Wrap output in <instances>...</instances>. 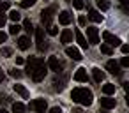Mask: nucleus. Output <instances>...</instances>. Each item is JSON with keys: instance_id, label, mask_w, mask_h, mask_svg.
I'll list each match as a JSON object with an SVG mask.
<instances>
[{"instance_id": "6e6552de", "label": "nucleus", "mask_w": 129, "mask_h": 113, "mask_svg": "<svg viewBox=\"0 0 129 113\" xmlns=\"http://www.w3.org/2000/svg\"><path fill=\"white\" fill-rule=\"evenodd\" d=\"M43 64H44V60H43V58H37V57H34V58H28V60H27V74L30 76V72H32L36 67L43 65Z\"/></svg>"}, {"instance_id": "4c0bfd02", "label": "nucleus", "mask_w": 129, "mask_h": 113, "mask_svg": "<svg viewBox=\"0 0 129 113\" xmlns=\"http://www.w3.org/2000/svg\"><path fill=\"white\" fill-rule=\"evenodd\" d=\"M48 113H62V109H60L58 106H53L51 109H48Z\"/></svg>"}, {"instance_id": "a18cd8bd", "label": "nucleus", "mask_w": 129, "mask_h": 113, "mask_svg": "<svg viewBox=\"0 0 129 113\" xmlns=\"http://www.w3.org/2000/svg\"><path fill=\"white\" fill-rule=\"evenodd\" d=\"M0 113H7V111H6V109H0Z\"/></svg>"}, {"instance_id": "4be33fe9", "label": "nucleus", "mask_w": 129, "mask_h": 113, "mask_svg": "<svg viewBox=\"0 0 129 113\" xmlns=\"http://www.w3.org/2000/svg\"><path fill=\"white\" fill-rule=\"evenodd\" d=\"M103 94H106V95L115 94V85H113V83H106V85L103 87Z\"/></svg>"}, {"instance_id": "c756f323", "label": "nucleus", "mask_w": 129, "mask_h": 113, "mask_svg": "<svg viewBox=\"0 0 129 113\" xmlns=\"http://www.w3.org/2000/svg\"><path fill=\"white\" fill-rule=\"evenodd\" d=\"M36 2H37V0H21V7H23V9H27V7H32Z\"/></svg>"}, {"instance_id": "2eb2a0df", "label": "nucleus", "mask_w": 129, "mask_h": 113, "mask_svg": "<svg viewBox=\"0 0 129 113\" xmlns=\"http://www.w3.org/2000/svg\"><path fill=\"white\" fill-rule=\"evenodd\" d=\"M60 41H62L64 44L71 43V41H73V30H69V28H64V30H62V34H60Z\"/></svg>"}, {"instance_id": "9d476101", "label": "nucleus", "mask_w": 129, "mask_h": 113, "mask_svg": "<svg viewBox=\"0 0 129 113\" xmlns=\"http://www.w3.org/2000/svg\"><path fill=\"white\" fill-rule=\"evenodd\" d=\"M106 69H108L111 74H115V76H120V74H122V71H120V65H118L115 60H108V62H106Z\"/></svg>"}, {"instance_id": "a19ab883", "label": "nucleus", "mask_w": 129, "mask_h": 113, "mask_svg": "<svg viewBox=\"0 0 129 113\" xmlns=\"http://www.w3.org/2000/svg\"><path fill=\"white\" fill-rule=\"evenodd\" d=\"M4 25H6V16H4V14H0V28H2Z\"/></svg>"}, {"instance_id": "e433bc0d", "label": "nucleus", "mask_w": 129, "mask_h": 113, "mask_svg": "<svg viewBox=\"0 0 129 113\" xmlns=\"http://www.w3.org/2000/svg\"><path fill=\"white\" fill-rule=\"evenodd\" d=\"M118 65H122V67H127V65H129V58H127V57H124V58L120 60V64H118Z\"/></svg>"}, {"instance_id": "412c9836", "label": "nucleus", "mask_w": 129, "mask_h": 113, "mask_svg": "<svg viewBox=\"0 0 129 113\" xmlns=\"http://www.w3.org/2000/svg\"><path fill=\"white\" fill-rule=\"evenodd\" d=\"M25 104L23 102H13V113H25Z\"/></svg>"}, {"instance_id": "2f4dec72", "label": "nucleus", "mask_w": 129, "mask_h": 113, "mask_svg": "<svg viewBox=\"0 0 129 113\" xmlns=\"http://www.w3.org/2000/svg\"><path fill=\"white\" fill-rule=\"evenodd\" d=\"M48 34H50V35H57V34H58V28L51 25V27H48Z\"/></svg>"}, {"instance_id": "473e14b6", "label": "nucleus", "mask_w": 129, "mask_h": 113, "mask_svg": "<svg viewBox=\"0 0 129 113\" xmlns=\"http://www.w3.org/2000/svg\"><path fill=\"white\" fill-rule=\"evenodd\" d=\"M9 74H11L13 78H21V72H20V71H16V69H11V71H9Z\"/></svg>"}, {"instance_id": "5701e85b", "label": "nucleus", "mask_w": 129, "mask_h": 113, "mask_svg": "<svg viewBox=\"0 0 129 113\" xmlns=\"http://www.w3.org/2000/svg\"><path fill=\"white\" fill-rule=\"evenodd\" d=\"M95 2H97V7L101 11H108L110 9V2H108V0H95Z\"/></svg>"}, {"instance_id": "1a4fd4ad", "label": "nucleus", "mask_w": 129, "mask_h": 113, "mask_svg": "<svg viewBox=\"0 0 129 113\" xmlns=\"http://www.w3.org/2000/svg\"><path fill=\"white\" fill-rule=\"evenodd\" d=\"M66 55H67V57H71V58H73V60H76V62H78V60H81V53H80V50H78V48H74V46H67V48H66Z\"/></svg>"}, {"instance_id": "6ab92c4d", "label": "nucleus", "mask_w": 129, "mask_h": 113, "mask_svg": "<svg viewBox=\"0 0 129 113\" xmlns=\"http://www.w3.org/2000/svg\"><path fill=\"white\" fill-rule=\"evenodd\" d=\"M13 88H14V92H16V94H20V95H21L23 99H28V97H30L28 90H27V88H25L23 85H14Z\"/></svg>"}, {"instance_id": "c03bdc74", "label": "nucleus", "mask_w": 129, "mask_h": 113, "mask_svg": "<svg viewBox=\"0 0 129 113\" xmlns=\"http://www.w3.org/2000/svg\"><path fill=\"white\" fill-rule=\"evenodd\" d=\"M101 113H110V109H101Z\"/></svg>"}, {"instance_id": "bb28decb", "label": "nucleus", "mask_w": 129, "mask_h": 113, "mask_svg": "<svg viewBox=\"0 0 129 113\" xmlns=\"http://www.w3.org/2000/svg\"><path fill=\"white\" fill-rule=\"evenodd\" d=\"M20 18H21V14H20L18 11H9V20H13L14 23H16V21H18Z\"/></svg>"}, {"instance_id": "b1692460", "label": "nucleus", "mask_w": 129, "mask_h": 113, "mask_svg": "<svg viewBox=\"0 0 129 113\" xmlns=\"http://www.w3.org/2000/svg\"><path fill=\"white\" fill-rule=\"evenodd\" d=\"M23 30H25V32H28V34H32V32H34V25H32V21H30V20H25V21H23Z\"/></svg>"}, {"instance_id": "f3484780", "label": "nucleus", "mask_w": 129, "mask_h": 113, "mask_svg": "<svg viewBox=\"0 0 129 113\" xmlns=\"http://www.w3.org/2000/svg\"><path fill=\"white\" fill-rule=\"evenodd\" d=\"M88 18H90L92 21H95V23H101V21H103V14H101L99 11H95V9H90V11H88Z\"/></svg>"}, {"instance_id": "9b49d317", "label": "nucleus", "mask_w": 129, "mask_h": 113, "mask_svg": "<svg viewBox=\"0 0 129 113\" xmlns=\"http://www.w3.org/2000/svg\"><path fill=\"white\" fill-rule=\"evenodd\" d=\"M71 21H73V16H71L69 11H62V13L58 14V23H60V25L66 27V25H69Z\"/></svg>"}, {"instance_id": "4468645a", "label": "nucleus", "mask_w": 129, "mask_h": 113, "mask_svg": "<svg viewBox=\"0 0 129 113\" xmlns=\"http://www.w3.org/2000/svg\"><path fill=\"white\" fill-rule=\"evenodd\" d=\"M115 104H117V101L111 99V97L101 99V108H103V109H111V108H115Z\"/></svg>"}, {"instance_id": "f8f14e48", "label": "nucleus", "mask_w": 129, "mask_h": 113, "mask_svg": "<svg viewBox=\"0 0 129 113\" xmlns=\"http://www.w3.org/2000/svg\"><path fill=\"white\" fill-rule=\"evenodd\" d=\"M74 80L76 81H80V83H87L88 81V76H87V69H83V67H80L76 72H74Z\"/></svg>"}, {"instance_id": "a878e982", "label": "nucleus", "mask_w": 129, "mask_h": 113, "mask_svg": "<svg viewBox=\"0 0 129 113\" xmlns=\"http://www.w3.org/2000/svg\"><path fill=\"white\" fill-rule=\"evenodd\" d=\"M71 2H73V7L78 9V11H81V9L85 7V2H83V0H71Z\"/></svg>"}, {"instance_id": "f03ea898", "label": "nucleus", "mask_w": 129, "mask_h": 113, "mask_svg": "<svg viewBox=\"0 0 129 113\" xmlns=\"http://www.w3.org/2000/svg\"><path fill=\"white\" fill-rule=\"evenodd\" d=\"M55 7L51 6V7H46V9H43L41 11V21H43V25L44 27H51V21H53V16H55Z\"/></svg>"}, {"instance_id": "c85d7f7f", "label": "nucleus", "mask_w": 129, "mask_h": 113, "mask_svg": "<svg viewBox=\"0 0 129 113\" xmlns=\"http://www.w3.org/2000/svg\"><path fill=\"white\" fill-rule=\"evenodd\" d=\"M101 53H104V55H113V50H111V46H108V44H101Z\"/></svg>"}, {"instance_id": "7c9ffc66", "label": "nucleus", "mask_w": 129, "mask_h": 113, "mask_svg": "<svg viewBox=\"0 0 129 113\" xmlns=\"http://www.w3.org/2000/svg\"><path fill=\"white\" fill-rule=\"evenodd\" d=\"M11 55H13L11 48H2V50H0V57H11Z\"/></svg>"}, {"instance_id": "72a5a7b5", "label": "nucleus", "mask_w": 129, "mask_h": 113, "mask_svg": "<svg viewBox=\"0 0 129 113\" xmlns=\"http://www.w3.org/2000/svg\"><path fill=\"white\" fill-rule=\"evenodd\" d=\"M7 9H9V4H7V2H4V4H0V14H4V13H6Z\"/></svg>"}, {"instance_id": "dca6fc26", "label": "nucleus", "mask_w": 129, "mask_h": 113, "mask_svg": "<svg viewBox=\"0 0 129 113\" xmlns=\"http://www.w3.org/2000/svg\"><path fill=\"white\" fill-rule=\"evenodd\" d=\"M74 37H76V43H78L83 50H87V48H88V43H87V39L83 37V34H81L80 30H76V32H74Z\"/></svg>"}, {"instance_id": "7ed1b4c3", "label": "nucleus", "mask_w": 129, "mask_h": 113, "mask_svg": "<svg viewBox=\"0 0 129 113\" xmlns=\"http://www.w3.org/2000/svg\"><path fill=\"white\" fill-rule=\"evenodd\" d=\"M46 69H48V67H46V64H43V65H39V67H36V69L30 72V78H32L36 83L43 81V80H44V76H46V72H48Z\"/></svg>"}, {"instance_id": "58836bf2", "label": "nucleus", "mask_w": 129, "mask_h": 113, "mask_svg": "<svg viewBox=\"0 0 129 113\" xmlns=\"http://www.w3.org/2000/svg\"><path fill=\"white\" fill-rule=\"evenodd\" d=\"M120 50H122V53H124V55H127V53H129V46H127V44H122V46H120Z\"/></svg>"}, {"instance_id": "20e7f679", "label": "nucleus", "mask_w": 129, "mask_h": 113, "mask_svg": "<svg viewBox=\"0 0 129 113\" xmlns=\"http://www.w3.org/2000/svg\"><path fill=\"white\" fill-rule=\"evenodd\" d=\"M36 32V43H37V50L39 51H44L46 50V41H44V28H34Z\"/></svg>"}, {"instance_id": "aec40b11", "label": "nucleus", "mask_w": 129, "mask_h": 113, "mask_svg": "<svg viewBox=\"0 0 129 113\" xmlns=\"http://www.w3.org/2000/svg\"><path fill=\"white\" fill-rule=\"evenodd\" d=\"M18 48H20V50H28V48H30V39H28L27 35L20 37V39H18Z\"/></svg>"}, {"instance_id": "79ce46f5", "label": "nucleus", "mask_w": 129, "mask_h": 113, "mask_svg": "<svg viewBox=\"0 0 129 113\" xmlns=\"http://www.w3.org/2000/svg\"><path fill=\"white\" fill-rule=\"evenodd\" d=\"M120 4L124 6V9L127 11V7H129V0H120Z\"/></svg>"}, {"instance_id": "393cba45", "label": "nucleus", "mask_w": 129, "mask_h": 113, "mask_svg": "<svg viewBox=\"0 0 129 113\" xmlns=\"http://www.w3.org/2000/svg\"><path fill=\"white\" fill-rule=\"evenodd\" d=\"M53 90L62 92V90H64V81H62V80H53Z\"/></svg>"}, {"instance_id": "0eeeda50", "label": "nucleus", "mask_w": 129, "mask_h": 113, "mask_svg": "<svg viewBox=\"0 0 129 113\" xmlns=\"http://www.w3.org/2000/svg\"><path fill=\"white\" fill-rule=\"evenodd\" d=\"M103 39H104V43L108 44V46H118L122 41L117 37V35H113L111 32H103Z\"/></svg>"}, {"instance_id": "37998d69", "label": "nucleus", "mask_w": 129, "mask_h": 113, "mask_svg": "<svg viewBox=\"0 0 129 113\" xmlns=\"http://www.w3.org/2000/svg\"><path fill=\"white\" fill-rule=\"evenodd\" d=\"M4 78H6V74H4V71H2V69H0V83L4 81Z\"/></svg>"}, {"instance_id": "a211bd4d", "label": "nucleus", "mask_w": 129, "mask_h": 113, "mask_svg": "<svg viewBox=\"0 0 129 113\" xmlns=\"http://www.w3.org/2000/svg\"><path fill=\"white\" fill-rule=\"evenodd\" d=\"M92 76H94V81H95V83H101V81L104 80V72H103L99 67H94V69H92Z\"/></svg>"}, {"instance_id": "f704fd0d", "label": "nucleus", "mask_w": 129, "mask_h": 113, "mask_svg": "<svg viewBox=\"0 0 129 113\" xmlns=\"http://www.w3.org/2000/svg\"><path fill=\"white\" fill-rule=\"evenodd\" d=\"M6 41H7V34L0 30V44H2V43H6Z\"/></svg>"}, {"instance_id": "c9c22d12", "label": "nucleus", "mask_w": 129, "mask_h": 113, "mask_svg": "<svg viewBox=\"0 0 129 113\" xmlns=\"http://www.w3.org/2000/svg\"><path fill=\"white\" fill-rule=\"evenodd\" d=\"M78 23H80V27H85V25H87V18H85V16H80V18H78Z\"/></svg>"}, {"instance_id": "f257e3e1", "label": "nucleus", "mask_w": 129, "mask_h": 113, "mask_svg": "<svg viewBox=\"0 0 129 113\" xmlns=\"http://www.w3.org/2000/svg\"><path fill=\"white\" fill-rule=\"evenodd\" d=\"M71 99H73V102H76V104L90 106L92 101H94V95H92V92H90L88 88H85V87H78V88H73V92H71Z\"/></svg>"}, {"instance_id": "ddd939ff", "label": "nucleus", "mask_w": 129, "mask_h": 113, "mask_svg": "<svg viewBox=\"0 0 129 113\" xmlns=\"http://www.w3.org/2000/svg\"><path fill=\"white\" fill-rule=\"evenodd\" d=\"M46 67H50L51 71H55V72H58L60 71V62H58V58L53 55V57H50L48 58V64H46Z\"/></svg>"}, {"instance_id": "39448f33", "label": "nucleus", "mask_w": 129, "mask_h": 113, "mask_svg": "<svg viewBox=\"0 0 129 113\" xmlns=\"http://www.w3.org/2000/svg\"><path fill=\"white\" fill-rule=\"evenodd\" d=\"M30 108H32L36 113H46V111H48L46 99H34V101L30 102Z\"/></svg>"}, {"instance_id": "cd10ccee", "label": "nucleus", "mask_w": 129, "mask_h": 113, "mask_svg": "<svg viewBox=\"0 0 129 113\" xmlns=\"http://www.w3.org/2000/svg\"><path fill=\"white\" fill-rule=\"evenodd\" d=\"M20 30H21V27H20L18 23H13V25L9 27V34H13V35H16V34H18Z\"/></svg>"}, {"instance_id": "423d86ee", "label": "nucleus", "mask_w": 129, "mask_h": 113, "mask_svg": "<svg viewBox=\"0 0 129 113\" xmlns=\"http://www.w3.org/2000/svg\"><path fill=\"white\" fill-rule=\"evenodd\" d=\"M87 43H90V44L99 43V32L95 27H87Z\"/></svg>"}, {"instance_id": "ea45409f", "label": "nucleus", "mask_w": 129, "mask_h": 113, "mask_svg": "<svg viewBox=\"0 0 129 113\" xmlns=\"http://www.w3.org/2000/svg\"><path fill=\"white\" fill-rule=\"evenodd\" d=\"M16 64H18V65H23V64H25V58H23V57H16Z\"/></svg>"}]
</instances>
